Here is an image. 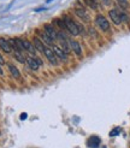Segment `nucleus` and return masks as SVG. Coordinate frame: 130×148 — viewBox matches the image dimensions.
<instances>
[{
    "label": "nucleus",
    "instance_id": "2",
    "mask_svg": "<svg viewBox=\"0 0 130 148\" xmlns=\"http://www.w3.org/2000/svg\"><path fill=\"white\" fill-rule=\"evenodd\" d=\"M43 54L46 56V58L49 60V63L52 65H59V59L55 56V53L53 52V49L51 48L49 46H46L45 47V51H43Z\"/></svg>",
    "mask_w": 130,
    "mask_h": 148
},
{
    "label": "nucleus",
    "instance_id": "20",
    "mask_svg": "<svg viewBox=\"0 0 130 148\" xmlns=\"http://www.w3.org/2000/svg\"><path fill=\"white\" fill-rule=\"evenodd\" d=\"M119 128H116V129H113V131H111L110 132V136H116V135H118L119 134Z\"/></svg>",
    "mask_w": 130,
    "mask_h": 148
},
{
    "label": "nucleus",
    "instance_id": "6",
    "mask_svg": "<svg viewBox=\"0 0 130 148\" xmlns=\"http://www.w3.org/2000/svg\"><path fill=\"white\" fill-rule=\"evenodd\" d=\"M43 32H45L53 41H54V40H58V32L55 30V28H54L53 25L45 24V27H43Z\"/></svg>",
    "mask_w": 130,
    "mask_h": 148
},
{
    "label": "nucleus",
    "instance_id": "13",
    "mask_svg": "<svg viewBox=\"0 0 130 148\" xmlns=\"http://www.w3.org/2000/svg\"><path fill=\"white\" fill-rule=\"evenodd\" d=\"M33 43H34V46H35V48H36V51L38 52H40V53H43V51H45V47H46V45L43 43L39 38H35L33 39Z\"/></svg>",
    "mask_w": 130,
    "mask_h": 148
},
{
    "label": "nucleus",
    "instance_id": "19",
    "mask_svg": "<svg viewBox=\"0 0 130 148\" xmlns=\"http://www.w3.org/2000/svg\"><path fill=\"white\" fill-rule=\"evenodd\" d=\"M117 3L120 5V7H123V9H128V7H129L128 0H117Z\"/></svg>",
    "mask_w": 130,
    "mask_h": 148
},
{
    "label": "nucleus",
    "instance_id": "21",
    "mask_svg": "<svg viewBox=\"0 0 130 148\" xmlns=\"http://www.w3.org/2000/svg\"><path fill=\"white\" fill-rule=\"evenodd\" d=\"M27 117H28V114H27V113H22V114H21V119L23 121V119H25Z\"/></svg>",
    "mask_w": 130,
    "mask_h": 148
},
{
    "label": "nucleus",
    "instance_id": "8",
    "mask_svg": "<svg viewBox=\"0 0 130 148\" xmlns=\"http://www.w3.org/2000/svg\"><path fill=\"white\" fill-rule=\"evenodd\" d=\"M23 47H24V49L28 52L29 54H31L34 57H36V54H38V51H36L34 43L29 42L28 40H23Z\"/></svg>",
    "mask_w": 130,
    "mask_h": 148
},
{
    "label": "nucleus",
    "instance_id": "15",
    "mask_svg": "<svg viewBox=\"0 0 130 148\" xmlns=\"http://www.w3.org/2000/svg\"><path fill=\"white\" fill-rule=\"evenodd\" d=\"M7 66H9V70H10V72H11L12 77H14V78H21V72H19V70L16 68V66L12 65V64H7Z\"/></svg>",
    "mask_w": 130,
    "mask_h": 148
},
{
    "label": "nucleus",
    "instance_id": "1",
    "mask_svg": "<svg viewBox=\"0 0 130 148\" xmlns=\"http://www.w3.org/2000/svg\"><path fill=\"white\" fill-rule=\"evenodd\" d=\"M63 21L65 22V25H66V29H68V33H70L71 35H79V29H78V24L74 19H71L70 17H64Z\"/></svg>",
    "mask_w": 130,
    "mask_h": 148
},
{
    "label": "nucleus",
    "instance_id": "3",
    "mask_svg": "<svg viewBox=\"0 0 130 148\" xmlns=\"http://www.w3.org/2000/svg\"><path fill=\"white\" fill-rule=\"evenodd\" d=\"M95 24H96L103 32H108V30H110V23H108V21H107L104 16H101V14L96 16V18H95Z\"/></svg>",
    "mask_w": 130,
    "mask_h": 148
},
{
    "label": "nucleus",
    "instance_id": "23",
    "mask_svg": "<svg viewBox=\"0 0 130 148\" xmlns=\"http://www.w3.org/2000/svg\"><path fill=\"white\" fill-rule=\"evenodd\" d=\"M4 73V71H3V69H1V65H0V75H3Z\"/></svg>",
    "mask_w": 130,
    "mask_h": 148
},
{
    "label": "nucleus",
    "instance_id": "11",
    "mask_svg": "<svg viewBox=\"0 0 130 148\" xmlns=\"http://www.w3.org/2000/svg\"><path fill=\"white\" fill-rule=\"evenodd\" d=\"M52 49H53V52L55 53V56L59 58V59H62V60H66V59H68V54L65 53V51L60 46H53Z\"/></svg>",
    "mask_w": 130,
    "mask_h": 148
},
{
    "label": "nucleus",
    "instance_id": "5",
    "mask_svg": "<svg viewBox=\"0 0 130 148\" xmlns=\"http://www.w3.org/2000/svg\"><path fill=\"white\" fill-rule=\"evenodd\" d=\"M36 34H38V38L45 43V45H47V46H53V40L49 38V36L45 33V32H42V30H40V29H38L36 30Z\"/></svg>",
    "mask_w": 130,
    "mask_h": 148
},
{
    "label": "nucleus",
    "instance_id": "10",
    "mask_svg": "<svg viewBox=\"0 0 130 148\" xmlns=\"http://www.w3.org/2000/svg\"><path fill=\"white\" fill-rule=\"evenodd\" d=\"M38 56L36 57H28L27 58V64L29 65V68L31 70H38L40 68V63L38 62Z\"/></svg>",
    "mask_w": 130,
    "mask_h": 148
},
{
    "label": "nucleus",
    "instance_id": "7",
    "mask_svg": "<svg viewBox=\"0 0 130 148\" xmlns=\"http://www.w3.org/2000/svg\"><path fill=\"white\" fill-rule=\"evenodd\" d=\"M69 45H70V48L71 51L74 52V53L77 56V57H81L82 56V48L81 46H79V43L75 40H72V39H69Z\"/></svg>",
    "mask_w": 130,
    "mask_h": 148
},
{
    "label": "nucleus",
    "instance_id": "4",
    "mask_svg": "<svg viewBox=\"0 0 130 148\" xmlns=\"http://www.w3.org/2000/svg\"><path fill=\"white\" fill-rule=\"evenodd\" d=\"M108 16H110L111 21L113 22V24L119 25L122 23V12H119L117 9H112L108 12Z\"/></svg>",
    "mask_w": 130,
    "mask_h": 148
},
{
    "label": "nucleus",
    "instance_id": "12",
    "mask_svg": "<svg viewBox=\"0 0 130 148\" xmlns=\"http://www.w3.org/2000/svg\"><path fill=\"white\" fill-rule=\"evenodd\" d=\"M0 48H1L5 53H12V47L10 45L9 40H6L4 38H0Z\"/></svg>",
    "mask_w": 130,
    "mask_h": 148
},
{
    "label": "nucleus",
    "instance_id": "17",
    "mask_svg": "<svg viewBox=\"0 0 130 148\" xmlns=\"http://www.w3.org/2000/svg\"><path fill=\"white\" fill-rule=\"evenodd\" d=\"M13 56H14V58H16L19 63H22V64L25 63V57L23 56V53H22V52H19V51H13Z\"/></svg>",
    "mask_w": 130,
    "mask_h": 148
},
{
    "label": "nucleus",
    "instance_id": "18",
    "mask_svg": "<svg viewBox=\"0 0 130 148\" xmlns=\"http://www.w3.org/2000/svg\"><path fill=\"white\" fill-rule=\"evenodd\" d=\"M86 1V4L88 5V6H90L93 10H96L98 9V0H84Z\"/></svg>",
    "mask_w": 130,
    "mask_h": 148
},
{
    "label": "nucleus",
    "instance_id": "16",
    "mask_svg": "<svg viewBox=\"0 0 130 148\" xmlns=\"http://www.w3.org/2000/svg\"><path fill=\"white\" fill-rule=\"evenodd\" d=\"M53 22H54V24H55L57 27H59V28L62 29V32H68L66 25H65V22H64L63 19H60V18H57V19H54Z\"/></svg>",
    "mask_w": 130,
    "mask_h": 148
},
{
    "label": "nucleus",
    "instance_id": "9",
    "mask_svg": "<svg viewBox=\"0 0 130 148\" xmlns=\"http://www.w3.org/2000/svg\"><path fill=\"white\" fill-rule=\"evenodd\" d=\"M75 13L77 14V17H79L82 21H84V22H88L90 21V17H89V14L87 13V11L84 10V9H82V7H77V9H75Z\"/></svg>",
    "mask_w": 130,
    "mask_h": 148
},
{
    "label": "nucleus",
    "instance_id": "22",
    "mask_svg": "<svg viewBox=\"0 0 130 148\" xmlns=\"http://www.w3.org/2000/svg\"><path fill=\"white\" fill-rule=\"evenodd\" d=\"M105 5H110V0H103Z\"/></svg>",
    "mask_w": 130,
    "mask_h": 148
},
{
    "label": "nucleus",
    "instance_id": "14",
    "mask_svg": "<svg viewBox=\"0 0 130 148\" xmlns=\"http://www.w3.org/2000/svg\"><path fill=\"white\" fill-rule=\"evenodd\" d=\"M87 146L90 148H98L100 146V138L98 136H90L89 140L87 141Z\"/></svg>",
    "mask_w": 130,
    "mask_h": 148
}]
</instances>
